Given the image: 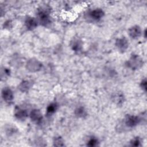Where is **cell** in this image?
I'll list each match as a JSON object with an SVG mask.
<instances>
[{
    "instance_id": "cell-1",
    "label": "cell",
    "mask_w": 147,
    "mask_h": 147,
    "mask_svg": "<svg viewBox=\"0 0 147 147\" xmlns=\"http://www.w3.org/2000/svg\"><path fill=\"white\" fill-rule=\"evenodd\" d=\"M142 65V59L138 55L135 54L132 55L129 60L126 62V65L132 69H138L141 67Z\"/></svg>"
},
{
    "instance_id": "cell-2",
    "label": "cell",
    "mask_w": 147,
    "mask_h": 147,
    "mask_svg": "<svg viewBox=\"0 0 147 147\" xmlns=\"http://www.w3.org/2000/svg\"><path fill=\"white\" fill-rule=\"evenodd\" d=\"M37 18L40 23L43 26H47L51 22V18L48 11L40 9L37 12Z\"/></svg>"
},
{
    "instance_id": "cell-3",
    "label": "cell",
    "mask_w": 147,
    "mask_h": 147,
    "mask_svg": "<svg viewBox=\"0 0 147 147\" xmlns=\"http://www.w3.org/2000/svg\"><path fill=\"white\" fill-rule=\"evenodd\" d=\"M26 68L30 72H37L42 68V64L36 59L32 58L29 59L26 63Z\"/></svg>"
},
{
    "instance_id": "cell-4",
    "label": "cell",
    "mask_w": 147,
    "mask_h": 147,
    "mask_svg": "<svg viewBox=\"0 0 147 147\" xmlns=\"http://www.w3.org/2000/svg\"><path fill=\"white\" fill-rule=\"evenodd\" d=\"M141 119L136 115H127L125 118V123L126 126L129 127H133L137 125L140 122Z\"/></svg>"
},
{
    "instance_id": "cell-5",
    "label": "cell",
    "mask_w": 147,
    "mask_h": 147,
    "mask_svg": "<svg viewBox=\"0 0 147 147\" xmlns=\"http://www.w3.org/2000/svg\"><path fill=\"white\" fill-rule=\"evenodd\" d=\"M115 45L121 52H125L128 48V42L125 37H121L117 39Z\"/></svg>"
},
{
    "instance_id": "cell-6",
    "label": "cell",
    "mask_w": 147,
    "mask_h": 147,
    "mask_svg": "<svg viewBox=\"0 0 147 147\" xmlns=\"http://www.w3.org/2000/svg\"><path fill=\"white\" fill-rule=\"evenodd\" d=\"M2 97L5 102H11L14 97L13 91L10 88L4 87L2 90Z\"/></svg>"
},
{
    "instance_id": "cell-7",
    "label": "cell",
    "mask_w": 147,
    "mask_h": 147,
    "mask_svg": "<svg viewBox=\"0 0 147 147\" xmlns=\"http://www.w3.org/2000/svg\"><path fill=\"white\" fill-rule=\"evenodd\" d=\"M142 34L141 28L138 25H134L129 29V34L133 38L139 37Z\"/></svg>"
},
{
    "instance_id": "cell-8",
    "label": "cell",
    "mask_w": 147,
    "mask_h": 147,
    "mask_svg": "<svg viewBox=\"0 0 147 147\" xmlns=\"http://www.w3.org/2000/svg\"><path fill=\"white\" fill-rule=\"evenodd\" d=\"M30 117L32 121L37 123L40 122L42 119L41 112L38 109H33L30 113Z\"/></svg>"
},
{
    "instance_id": "cell-9",
    "label": "cell",
    "mask_w": 147,
    "mask_h": 147,
    "mask_svg": "<svg viewBox=\"0 0 147 147\" xmlns=\"http://www.w3.org/2000/svg\"><path fill=\"white\" fill-rule=\"evenodd\" d=\"M14 115L18 119L24 120L28 117V113L25 109L20 107H17L15 109Z\"/></svg>"
},
{
    "instance_id": "cell-10",
    "label": "cell",
    "mask_w": 147,
    "mask_h": 147,
    "mask_svg": "<svg viewBox=\"0 0 147 147\" xmlns=\"http://www.w3.org/2000/svg\"><path fill=\"white\" fill-rule=\"evenodd\" d=\"M25 24L28 30H33L37 26V21L33 17H28L25 21Z\"/></svg>"
},
{
    "instance_id": "cell-11",
    "label": "cell",
    "mask_w": 147,
    "mask_h": 147,
    "mask_svg": "<svg viewBox=\"0 0 147 147\" xmlns=\"http://www.w3.org/2000/svg\"><path fill=\"white\" fill-rule=\"evenodd\" d=\"M90 16L93 20H98L104 16V12L101 9H95L90 12Z\"/></svg>"
},
{
    "instance_id": "cell-12",
    "label": "cell",
    "mask_w": 147,
    "mask_h": 147,
    "mask_svg": "<svg viewBox=\"0 0 147 147\" xmlns=\"http://www.w3.org/2000/svg\"><path fill=\"white\" fill-rule=\"evenodd\" d=\"M30 87V83L28 80H23L18 86V88L22 92H26Z\"/></svg>"
},
{
    "instance_id": "cell-13",
    "label": "cell",
    "mask_w": 147,
    "mask_h": 147,
    "mask_svg": "<svg viewBox=\"0 0 147 147\" xmlns=\"http://www.w3.org/2000/svg\"><path fill=\"white\" fill-rule=\"evenodd\" d=\"M75 114L76 117L79 118H84L87 115L86 111L83 107H79L76 108L75 110Z\"/></svg>"
},
{
    "instance_id": "cell-14",
    "label": "cell",
    "mask_w": 147,
    "mask_h": 147,
    "mask_svg": "<svg viewBox=\"0 0 147 147\" xmlns=\"http://www.w3.org/2000/svg\"><path fill=\"white\" fill-rule=\"evenodd\" d=\"M57 109V105L56 103H52L49 104L47 108V112L48 114H52L55 113Z\"/></svg>"
},
{
    "instance_id": "cell-15",
    "label": "cell",
    "mask_w": 147,
    "mask_h": 147,
    "mask_svg": "<svg viewBox=\"0 0 147 147\" xmlns=\"http://www.w3.org/2000/svg\"><path fill=\"white\" fill-rule=\"evenodd\" d=\"M53 145L56 146H64V141L62 138L60 136L56 137L53 140Z\"/></svg>"
},
{
    "instance_id": "cell-16",
    "label": "cell",
    "mask_w": 147,
    "mask_h": 147,
    "mask_svg": "<svg viewBox=\"0 0 147 147\" xmlns=\"http://www.w3.org/2000/svg\"><path fill=\"white\" fill-rule=\"evenodd\" d=\"M72 48L75 51H79L82 48L81 42L78 40L73 41L72 44Z\"/></svg>"
},
{
    "instance_id": "cell-17",
    "label": "cell",
    "mask_w": 147,
    "mask_h": 147,
    "mask_svg": "<svg viewBox=\"0 0 147 147\" xmlns=\"http://www.w3.org/2000/svg\"><path fill=\"white\" fill-rule=\"evenodd\" d=\"M6 134L8 136H11L13 134H14V133L17 131L16 128H14V126H8L7 127H6Z\"/></svg>"
},
{
    "instance_id": "cell-18",
    "label": "cell",
    "mask_w": 147,
    "mask_h": 147,
    "mask_svg": "<svg viewBox=\"0 0 147 147\" xmlns=\"http://www.w3.org/2000/svg\"><path fill=\"white\" fill-rule=\"evenodd\" d=\"M98 141L96 138H90L88 141L87 142V145L88 146H90V147H93V146H96L98 145Z\"/></svg>"
},
{
    "instance_id": "cell-19",
    "label": "cell",
    "mask_w": 147,
    "mask_h": 147,
    "mask_svg": "<svg viewBox=\"0 0 147 147\" xmlns=\"http://www.w3.org/2000/svg\"><path fill=\"white\" fill-rule=\"evenodd\" d=\"M140 143H141L140 140L139 138H138V137L134 138L130 141L131 145L133 146H138L140 145Z\"/></svg>"
},
{
    "instance_id": "cell-20",
    "label": "cell",
    "mask_w": 147,
    "mask_h": 147,
    "mask_svg": "<svg viewBox=\"0 0 147 147\" xmlns=\"http://www.w3.org/2000/svg\"><path fill=\"white\" fill-rule=\"evenodd\" d=\"M140 85H141L142 89L144 91H146V79H144L141 81Z\"/></svg>"
},
{
    "instance_id": "cell-21",
    "label": "cell",
    "mask_w": 147,
    "mask_h": 147,
    "mask_svg": "<svg viewBox=\"0 0 147 147\" xmlns=\"http://www.w3.org/2000/svg\"><path fill=\"white\" fill-rule=\"evenodd\" d=\"M4 74L5 76H9L10 74V71L9 68H4L3 70H2V72H1V74Z\"/></svg>"
}]
</instances>
